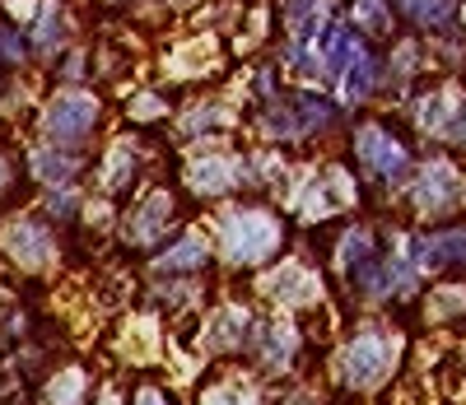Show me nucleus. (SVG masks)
<instances>
[{
    "label": "nucleus",
    "mask_w": 466,
    "mask_h": 405,
    "mask_svg": "<svg viewBox=\"0 0 466 405\" xmlns=\"http://www.w3.org/2000/svg\"><path fill=\"white\" fill-rule=\"evenodd\" d=\"M89 168V154H75V149H56V145H28L24 149V177L33 182V191H70L80 182V173Z\"/></svg>",
    "instance_id": "6e6552de"
},
{
    "label": "nucleus",
    "mask_w": 466,
    "mask_h": 405,
    "mask_svg": "<svg viewBox=\"0 0 466 405\" xmlns=\"http://www.w3.org/2000/svg\"><path fill=\"white\" fill-rule=\"evenodd\" d=\"M257 173V158H243V154H197L191 158V168H187V187L197 191V196H233V191H243L248 177Z\"/></svg>",
    "instance_id": "1a4fd4ad"
},
{
    "label": "nucleus",
    "mask_w": 466,
    "mask_h": 405,
    "mask_svg": "<svg viewBox=\"0 0 466 405\" xmlns=\"http://www.w3.org/2000/svg\"><path fill=\"white\" fill-rule=\"evenodd\" d=\"M252 327H257V312H252V308L224 303V308L210 312V321H206V345H210V354H219V359H233V354H238V359H243Z\"/></svg>",
    "instance_id": "4468645a"
},
{
    "label": "nucleus",
    "mask_w": 466,
    "mask_h": 405,
    "mask_svg": "<svg viewBox=\"0 0 466 405\" xmlns=\"http://www.w3.org/2000/svg\"><path fill=\"white\" fill-rule=\"evenodd\" d=\"M94 387H89V373L80 363H66V369H52L43 391H37V405H94Z\"/></svg>",
    "instance_id": "dca6fc26"
},
{
    "label": "nucleus",
    "mask_w": 466,
    "mask_h": 405,
    "mask_svg": "<svg viewBox=\"0 0 466 405\" xmlns=\"http://www.w3.org/2000/svg\"><path fill=\"white\" fill-rule=\"evenodd\" d=\"M336 121H340V107L327 94H313V89H276L257 112L261 136L276 140V145H299L308 136H322Z\"/></svg>",
    "instance_id": "7ed1b4c3"
},
{
    "label": "nucleus",
    "mask_w": 466,
    "mask_h": 405,
    "mask_svg": "<svg viewBox=\"0 0 466 405\" xmlns=\"http://www.w3.org/2000/svg\"><path fill=\"white\" fill-rule=\"evenodd\" d=\"M197 405H266V400H261V387L252 373H215L201 387Z\"/></svg>",
    "instance_id": "a211bd4d"
},
{
    "label": "nucleus",
    "mask_w": 466,
    "mask_h": 405,
    "mask_svg": "<svg viewBox=\"0 0 466 405\" xmlns=\"http://www.w3.org/2000/svg\"><path fill=\"white\" fill-rule=\"evenodd\" d=\"M173 228H177V200L173 191L154 187L136 200V210H127L122 238H127V248H159Z\"/></svg>",
    "instance_id": "9d476101"
},
{
    "label": "nucleus",
    "mask_w": 466,
    "mask_h": 405,
    "mask_svg": "<svg viewBox=\"0 0 466 405\" xmlns=\"http://www.w3.org/2000/svg\"><path fill=\"white\" fill-rule=\"evenodd\" d=\"M210 127H224L219 103H197V107L182 116V136H187V140H191V136H201V131H210Z\"/></svg>",
    "instance_id": "4be33fe9"
},
{
    "label": "nucleus",
    "mask_w": 466,
    "mask_h": 405,
    "mask_svg": "<svg viewBox=\"0 0 466 405\" xmlns=\"http://www.w3.org/2000/svg\"><path fill=\"white\" fill-rule=\"evenodd\" d=\"M299 345H303V336H299L294 321H280V317H257V327H252V336H248L243 359L252 363V373H261V378H280V373H289V369H294Z\"/></svg>",
    "instance_id": "0eeeda50"
},
{
    "label": "nucleus",
    "mask_w": 466,
    "mask_h": 405,
    "mask_svg": "<svg viewBox=\"0 0 466 405\" xmlns=\"http://www.w3.org/2000/svg\"><path fill=\"white\" fill-rule=\"evenodd\" d=\"M285 219L270 206H228L215 219V252L228 270H261L276 266V257L285 252Z\"/></svg>",
    "instance_id": "f257e3e1"
},
{
    "label": "nucleus",
    "mask_w": 466,
    "mask_h": 405,
    "mask_svg": "<svg viewBox=\"0 0 466 405\" xmlns=\"http://www.w3.org/2000/svg\"><path fill=\"white\" fill-rule=\"evenodd\" d=\"M127 405H173V396L164 391V382H154V378H140L127 396Z\"/></svg>",
    "instance_id": "5701e85b"
},
{
    "label": "nucleus",
    "mask_w": 466,
    "mask_h": 405,
    "mask_svg": "<svg viewBox=\"0 0 466 405\" xmlns=\"http://www.w3.org/2000/svg\"><path fill=\"white\" fill-rule=\"evenodd\" d=\"M136 187H140V154H136L131 140H116V145L107 149V158H103V191L127 196V191H136Z\"/></svg>",
    "instance_id": "6ab92c4d"
},
{
    "label": "nucleus",
    "mask_w": 466,
    "mask_h": 405,
    "mask_svg": "<svg viewBox=\"0 0 466 405\" xmlns=\"http://www.w3.org/2000/svg\"><path fill=\"white\" fill-rule=\"evenodd\" d=\"M107 5H131V0H107Z\"/></svg>",
    "instance_id": "393cba45"
},
{
    "label": "nucleus",
    "mask_w": 466,
    "mask_h": 405,
    "mask_svg": "<svg viewBox=\"0 0 466 405\" xmlns=\"http://www.w3.org/2000/svg\"><path fill=\"white\" fill-rule=\"evenodd\" d=\"M98 127H103V98L85 85H61L37 107V136H43V145H56V149L89 154Z\"/></svg>",
    "instance_id": "f03ea898"
},
{
    "label": "nucleus",
    "mask_w": 466,
    "mask_h": 405,
    "mask_svg": "<svg viewBox=\"0 0 466 405\" xmlns=\"http://www.w3.org/2000/svg\"><path fill=\"white\" fill-rule=\"evenodd\" d=\"M94 405H122V400H116L112 391H98V396H94Z\"/></svg>",
    "instance_id": "b1692460"
},
{
    "label": "nucleus",
    "mask_w": 466,
    "mask_h": 405,
    "mask_svg": "<svg viewBox=\"0 0 466 405\" xmlns=\"http://www.w3.org/2000/svg\"><path fill=\"white\" fill-rule=\"evenodd\" d=\"M210 261H215V248H210V242H206L201 233H182V238L164 242V248L154 252L149 270H154V275H168V279H182V275L210 270Z\"/></svg>",
    "instance_id": "ddd939ff"
},
{
    "label": "nucleus",
    "mask_w": 466,
    "mask_h": 405,
    "mask_svg": "<svg viewBox=\"0 0 466 405\" xmlns=\"http://www.w3.org/2000/svg\"><path fill=\"white\" fill-rule=\"evenodd\" d=\"M0 257L19 275H47L61 261V233L47 215L15 210L0 219Z\"/></svg>",
    "instance_id": "39448f33"
},
{
    "label": "nucleus",
    "mask_w": 466,
    "mask_h": 405,
    "mask_svg": "<svg viewBox=\"0 0 466 405\" xmlns=\"http://www.w3.org/2000/svg\"><path fill=\"white\" fill-rule=\"evenodd\" d=\"M410 248L415 266H461L466 261V228H443V233H424Z\"/></svg>",
    "instance_id": "f3484780"
},
{
    "label": "nucleus",
    "mask_w": 466,
    "mask_h": 405,
    "mask_svg": "<svg viewBox=\"0 0 466 405\" xmlns=\"http://www.w3.org/2000/svg\"><path fill=\"white\" fill-rule=\"evenodd\" d=\"M397 10L415 24V28H448L452 24V10H457V0H397Z\"/></svg>",
    "instance_id": "aec40b11"
},
{
    "label": "nucleus",
    "mask_w": 466,
    "mask_h": 405,
    "mask_svg": "<svg viewBox=\"0 0 466 405\" xmlns=\"http://www.w3.org/2000/svg\"><path fill=\"white\" fill-rule=\"evenodd\" d=\"M28 43L37 61H52L70 47V10L66 0H37V15L28 24Z\"/></svg>",
    "instance_id": "2eb2a0df"
},
{
    "label": "nucleus",
    "mask_w": 466,
    "mask_h": 405,
    "mask_svg": "<svg viewBox=\"0 0 466 405\" xmlns=\"http://www.w3.org/2000/svg\"><path fill=\"white\" fill-rule=\"evenodd\" d=\"M261 294L280 308H313L322 299V275H313L303 261H280L261 279Z\"/></svg>",
    "instance_id": "f8f14e48"
},
{
    "label": "nucleus",
    "mask_w": 466,
    "mask_h": 405,
    "mask_svg": "<svg viewBox=\"0 0 466 405\" xmlns=\"http://www.w3.org/2000/svg\"><path fill=\"white\" fill-rule=\"evenodd\" d=\"M19 182H28V177H24V154L0 149V215H15Z\"/></svg>",
    "instance_id": "412c9836"
},
{
    "label": "nucleus",
    "mask_w": 466,
    "mask_h": 405,
    "mask_svg": "<svg viewBox=\"0 0 466 405\" xmlns=\"http://www.w3.org/2000/svg\"><path fill=\"white\" fill-rule=\"evenodd\" d=\"M397 363V340L387 336V327H360L336 354V382L350 396H369L387 382Z\"/></svg>",
    "instance_id": "20e7f679"
},
{
    "label": "nucleus",
    "mask_w": 466,
    "mask_h": 405,
    "mask_svg": "<svg viewBox=\"0 0 466 405\" xmlns=\"http://www.w3.org/2000/svg\"><path fill=\"white\" fill-rule=\"evenodd\" d=\"M410 206L415 215L424 219H443L461 206V177L452 164H443V158H434V164H424L420 177L410 182Z\"/></svg>",
    "instance_id": "9b49d317"
},
{
    "label": "nucleus",
    "mask_w": 466,
    "mask_h": 405,
    "mask_svg": "<svg viewBox=\"0 0 466 405\" xmlns=\"http://www.w3.org/2000/svg\"><path fill=\"white\" fill-rule=\"evenodd\" d=\"M355 158L364 177H373L378 187H401L410 173V145L387 131L382 121H369V127L355 131Z\"/></svg>",
    "instance_id": "423d86ee"
}]
</instances>
